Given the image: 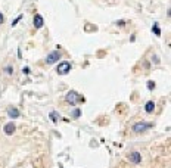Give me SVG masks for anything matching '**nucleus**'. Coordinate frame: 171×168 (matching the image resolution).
Returning <instances> with one entry per match:
<instances>
[{
    "label": "nucleus",
    "instance_id": "nucleus-7",
    "mask_svg": "<svg viewBox=\"0 0 171 168\" xmlns=\"http://www.w3.org/2000/svg\"><path fill=\"white\" fill-rule=\"evenodd\" d=\"M43 25H44V19H43V16L41 15H35L34 16V27H35V30H40V28H43Z\"/></svg>",
    "mask_w": 171,
    "mask_h": 168
},
{
    "label": "nucleus",
    "instance_id": "nucleus-9",
    "mask_svg": "<svg viewBox=\"0 0 171 168\" xmlns=\"http://www.w3.org/2000/svg\"><path fill=\"white\" fill-rule=\"evenodd\" d=\"M145 111L148 112V114H153V111H155V103H153V100L146 102V105H145Z\"/></svg>",
    "mask_w": 171,
    "mask_h": 168
},
{
    "label": "nucleus",
    "instance_id": "nucleus-6",
    "mask_svg": "<svg viewBox=\"0 0 171 168\" xmlns=\"http://www.w3.org/2000/svg\"><path fill=\"white\" fill-rule=\"evenodd\" d=\"M15 130H16V125L14 124V122H7V124H5V127H3V131H5V134H7V136H12L15 133Z\"/></svg>",
    "mask_w": 171,
    "mask_h": 168
},
{
    "label": "nucleus",
    "instance_id": "nucleus-11",
    "mask_svg": "<svg viewBox=\"0 0 171 168\" xmlns=\"http://www.w3.org/2000/svg\"><path fill=\"white\" fill-rule=\"evenodd\" d=\"M80 115H81V111L78 108H75L74 111H72V118H80Z\"/></svg>",
    "mask_w": 171,
    "mask_h": 168
},
{
    "label": "nucleus",
    "instance_id": "nucleus-2",
    "mask_svg": "<svg viewBox=\"0 0 171 168\" xmlns=\"http://www.w3.org/2000/svg\"><path fill=\"white\" fill-rule=\"evenodd\" d=\"M65 100L68 102V103H71V105H75V103H84L86 102V99L83 97V96H80L75 90H71V92H68L66 93V96H65Z\"/></svg>",
    "mask_w": 171,
    "mask_h": 168
},
{
    "label": "nucleus",
    "instance_id": "nucleus-8",
    "mask_svg": "<svg viewBox=\"0 0 171 168\" xmlns=\"http://www.w3.org/2000/svg\"><path fill=\"white\" fill-rule=\"evenodd\" d=\"M7 115L10 118H19L21 117V114H19V111L16 108H9L7 109Z\"/></svg>",
    "mask_w": 171,
    "mask_h": 168
},
{
    "label": "nucleus",
    "instance_id": "nucleus-12",
    "mask_svg": "<svg viewBox=\"0 0 171 168\" xmlns=\"http://www.w3.org/2000/svg\"><path fill=\"white\" fill-rule=\"evenodd\" d=\"M5 72H6L7 75H12V74H14V68H12L10 65H7V67L5 68Z\"/></svg>",
    "mask_w": 171,
    "mask_h": 168
},
{
    "label": "nucleus",
    "instance_id": "nucleus-5",
    "mask_svg": "<svg viewBox=\"0 0 171 168\" xmlns=\"http://www.w3.org/2000/svg\"><path fill=\"white\" fill-rule=\"evenodd\" d=\"M127 158H128V161H130L131 164H140V162H142V155H140V152H137V150L131 152Z\"/></svg>",
    "mask_w": 171,
    "mask_h": 168
},
{
    "label": "nucleus",
    "instance_id": "nucleus-3",
    "mask_svg": "<svg viewBox=\"0 0 171 168\" xmlns=\"http://www.w3.org/2000/svg\"><path fill=\"white\" fill-rule=\"evenodd\" d=\"M60 52H58V50H53V52H50V53L47 55V58H46V63L47 65H53V63H56V62H59V59H60Z\"/></svg>",
    "mask_w": 171,
    "mask_h": 168
},
{
    "label": "nucleus",
    "instance_id": "nucleus-4",
    "mask_svg": "<svg viewBox=\"0 0 171 168\" xmlns=\"http://www.w3.org/2000/svg\"><path fill=\"white\" fill-rule=\"evenodd\" d=\"M69 71H71V62H68V61L60 62L59 67L56 68V72H58L59 75H66Z\"/></svg>",
    "mask_w": 171,
    "mask_h": 168
},
{
    "label": "nucleus",
    "instance_id": "nucleus-15",
    "mask_svg": "<svg viewBox=\"0 0 171 168\" xmlns=\"http://www.w3.org/2000/svg\"><path fill=\"white\" fill-rule=\"evenodd\" d=\"M5 22V16H3V14H2V12H0V25H2Z\"/></svg>",
    "mask_w": 171,
    "mask_h": 168
},
{
    "label": "nucleus",
    "instance_id": "nucleus-13",
    "mask_svg": "<svg viewBox=\"0 0 171 168\" xmlns=\"http://www.w3.org/2000/svg\"><path fill=\"white\" fill-rule=\"evenodd\" d=\"M22 18H24V15H19V16H18V18H16V19H15L14 22H12V27H15V25H16V24H18V22H19V21H21Z\"/></svg>",
    "mask_w": 171,
    "mask_h": 168
},
{
    "label": "nucleus",
    "instance_id": "nucleus-14",
    "mask_svg": "<svg viewBox=\"0 0 171 168\" xmlns=\"http://www.w3.org/2000/svg\"><path fill=\"white\" fill-rule=\"evenodd\" d=\"M153 87H155V83L153 81H148V88L149 90H153Z\"/></svg>",
    "mask_w": 171,
    "mask_h": 168
},
{
    "label": "nucleus",
    "instance_id": "nucleus-10",
    "mask_svg": "<svg viewBox=\"0 0 171 168\" xmlns=\"http://www.w3.org/2000/svg\"><path fill=\"white\" fill-rule=\"evenodd\" d=\"M152 31H153V33H155V35H158V37L161 35V30H159V25H158L156 22L153 24V27H152Z\"/></svg>",
    "mask_w": 171,
    "mask_h": 168
},
{
    "label": "nucleus",
    "instance_id": "nucleus-1",
    "mask_svg": "<svg viewBox=\"0 0 171 168\" xmlns=\"http://www.w3.org/2000/svg\"><path fill=\"white\" fill-rule=\"evenodd\" d=\"M152 122H146V121H139V122H134L133 127H131V130L133 133H136V134H142L145 131H148L149 128H152Z\"/></svg>",
    "mask_w": 171,
    "mask_h": 168
}]
</instances>
